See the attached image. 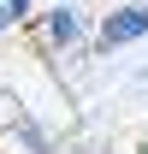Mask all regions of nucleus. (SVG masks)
Segmentation results:
<instances>
[{
  "mask_svg": "<svg viewBox=\"0 0 148 154\" xmlns=\"http://www.w3.org/2000/svg\"><path fill=\"white\" fill-rule=\"evenodd\" d=\"M89 6H77V0H48L36 18H30V36H36L42 54H77V48H89Z\"/></svg>",
  "mask_w": 148,
  "mask_h": 154,
  "instance_id": "f257e3e1",
  "label": "nucleus"
},
{
  "mask_svg": "<svg viewBox=\"0 0 148 154\" xmlns=\"http://www.w3.org/2000/svg\"><path fill=\"white\" fill-rule=\"evenodd\" d=\"M142 42H148V0H119L89 30L95 54H130V48H142Z\"/></svg>",
  "mask_w": 148,
  "mask_h": 154,
  "instance_id": "f03ea898",
  "label": "nucleus"
},
{
  "mask_svg": "<svg viewBox=\"0 0 148 154\" xmlns=\"http://www.w3.org/2000/svg\"><path fill=\"white\" fill-rule=\"evenodd\" d=\"M59 154H113V142L83 131V136H59Z\"/></svg>",
  "mask_w": 148,
  "mask_h": 154,
  "instance_id": "7ed1b4c3",
  "label": "nucleus"
},
{
  "mask_svg": "<svg viewBox=\"0 0 148 154\" xmlns=\"http://www.w3.org/2000/svg\"><path fill=\"white\" fill-rule=\"evenodd\" d=\"M0 6H6V18L18 24V30H30V18L42 12V0H0Z\"/></svg>",
  "mask_w": 148,
  "mask_h": 154,
  "instance_id": "20e7f679",
  "label": "nucleus"
},
{
  "mask_svg": "<svg viewBox=\"0 0 148 154\" xmlns=\"http://www.w3.org/2000/svg\"><path fill=\"white\" fill-rule=\"evenodd\" d=\"M12 30H18V24H12V18H6V6H0V42H6V36H12Z\"/></svg>",
  "mask_w": 148,
  "mask_h": 154,
  "instance_id": "39448f33",
  "label": "nucleus"
},
{
  "mask_svg": "<svg viewBox=\"0 0 148 154\" xmlns=\"http://www.w3.org/2000/svg\"><path fill=\"white\" fill-rule=\"evenodd\" d=\"M130 83H136V89H148V65H136V71H130Z\"/></svg>",
  "mask_w": 148,
  "mask_h": 154,
  "instance_id": "423d86ee",
  "label": "nucleus"
}]
</instances>
